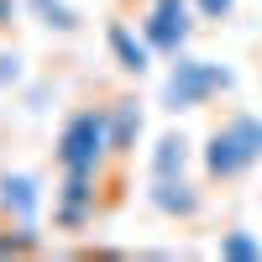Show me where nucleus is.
<instances>
[{
	"instance_id": "7",
	"label": "nucleus",
	"mask_w": 262,
	"mask_h": 262,
	"mask_svg": "<svg viewBox=\"0 0 262 262\" xmlns=\"http://www.w3.org/2000/svg\"><path fill=\"white\" fill-rule=\"evenodd\" d=\"M147 205L158 215H168V221H194V215L205 210V194H200V184H194L189 173H168V179L147 184Z\"/></svg>"
},
{
	"instance_id": "10",
	"label": "nucleus",
	"mask_w": 262,
	"mask_h": 262,
	"mask_svg": "<svg viewBox=\"0 0 262 262\" xmlns=\"http://www.w3.org/2000/svg\"><path fill=\"white\" fill-rule=\"evenodd\" d=\"M105 116H111V152L116 158H131L142 142V105L137 100H116L105 105Z\"/></svg>"
},
{
	"instance_id": "3",
	"label": "nucleus",
	"mask_w": 262,
	"mask_h": 262,
	"mask_svg": "<svg viewBox=\"0 0 262 262\" xmlns=\"http://www.w3.org/2000/svg\"><path fill=\"white\" fill-rule=\"evenodd\" d=\"M236 90V74L226 69V63L215 58H189L179 53L173 58V69L163 74V90H158V105L163 111H200V105H210L215 95H231Z\"/></svg>"
},
{
	"instance_id": "5",
	"label": "nucleus",
	"mask_w": 262,
	"mask_h": 262,
	"mask_svg": "<svg viewBox=\"0 0 262 262\" xmlns=\"http://www.w3.org/2000/svg\"><path fill=\"white\" fill-rule=\"evenodd\" d=\"M100 194H95V173H63V184L53 189V226L63 236H79L95 221Z\"/></svg>"
},
{
	"instance_id": "15",
	"label": "nucleus",
	"mask_w": 262,
	"mask_h": 262,
	"mask_svg": "<svg viewBox=\"0 0 262 262\" xmlns=\"http://www.w3.org/2000/svg\"><path fill=\"white\" fill-rule=\"evenodd\" d=\"M189 6H194V16H205V21H226L236 11V0H189Z\"/></svg>"
},
{
	"instance_id": "14",
	"label": "nucleus",
	"mask_w": 262,
	"mask_h": 262,
	"mask_svg": "<svg viewBox=\"0 0 262 262\" xmlns=\"http://www.w3.org/2000/svg\"><path fill=\"white\" fill-rule=\"evenodd\" d=\"M27 79V63H21L16 48H0V90H16V84Z\"/></svg>"
},
{
	"instance_id": "13",
	"label": "nucleus",
	"mask_w": 262,
	"mask_h": 262,
	"mask_svg": "<svg viewBox=\"0 0 262 262\" xmlns=\"http://www.w3.org/2000/svg\"><path fill=\"white\" fill-rule=\"evenodd\" d=\"M221 257L226 262H262V242L247 226H231V231H221Z\"/></svg>"
},
{
	"instance_id": "6",
	"label": "nucleus",
	"mask_w": 262,
	"mask_h": 262,
	"mask_svg": "<svg viewBox=\"0 0 262 262\" xmlns=\"http://www.w3.org/2000/svg\"><path fill=\"white\" fill-rule=\"evenodd\" d=\"M42 200H48L42 173H32V168H6L0 173V221H37Z\"/></svg>"
},
{
	"instance_id": "16",
	"label": "nucleus",
	"mask_w": 262,
	"mask_h": 262,
	"mask_svg": "<svg viewBox=\"0 0 262 262\" xmlns=\"http://www.w3.org/2000/svg\"><path fill=\"white\" fill-rule=\"evenodd\" d=\"M16 16H21V0H0V32H6Z\"/></svg>"
},
{
	"instance_id": "2",
	"label": "nucleus",
	"mask_w": 262,
	"mask_h": 262,
	"mask_svg": "<svg viewBox=\"0 0 262 262\" xmlns=\"http://www.w3.org/2000/svg\"><path fill=\"white\" fill-rule=\"evenodd\" d=\"M53 158L63 173H95L105 158H116L111 152V116H105V105H79V111L58 126V142H53Z\"/></svg>"
},
{
	"instance_id": "4",
	"label": "nucleus",
	"mask_w": 262,
	"mask_h": 262,
	"mask_svg": "<svg viewBox=\"0 0 262 262\" xmlns=\"http://www.w3.org/2000/svg\"><path fill=\"white\" fill-rule=\"evenodd\" d=\"M189 32H194V6H189V0H147L142 37L152 42L158 58H179L189 48Z\"/></svg>"
},
{
	"instance_id": "9",
	"label": "nucleus",
	"mask_w": 262,
	"mask_h": 262,
	"mask_svg": "<svg viewBox=\"0 0 262 262\" xmlns=\"http://www.w3.org/2000/svg\"><path fill=\"white\" fill-rule=\"evenodd\" d=\"M189 163H194V142L184 137V131H163V137L152 142V152H147V173H152V179L189 173Z\"/></svg>"
},
{
	"instance_id": "12",
	"label": "nucleus",
	"mask_w": 262,
	"mask_h": 262,
	"mask_svg": "<svg viewBox=\"0 0 262 262\" xmlns=\"http://www.w3.org/2000/svg\"><path fill=\"white\" fill-rule=\"evenodd\" d=\"M42 252V226L37 221H6L0 226V257H32Z\"/></svg>"
},
{
	"instance_id": "8",
	"label": "nucleus",
	"mask_w": 262,
	"mask_h": 262,
	"mask_svg": "<svg viewBox=\"0 0 262 262\" xmlns=\"http://www.w3.org/2000/svg\"><path fill=\"white\" fill-rule=\"evenodd\" d=\"M105 48H111V58H116L121 74H137V79L152 69V58H158V53H152V42H147L137 27H126V21H111V27H105Z\"/></svg>"
},
{
	"instance_id": "1",
	"label": "nucleus",
	"mask_w": 262,
	"mask_h": 262,
	"mask_svg": "<svg viewBox=\"0 0 262 262\" xmlns=\"http://www.w3.org/2000/svg\"><path fill=\"white\" fill-rule=\"evenodd\" d=\"M200 163H205V179H210V184H236V179H247V173L262 163V116L231 111V116L205 137Z\"/></svg>"
},
{
	"instance_id": "11",
	"label": "nucleus",
	"mask_w": 262,
	"mask_h": 262,
	"mask_svg": "<svg viewBox=\"0 0 262 262\" xmlns=\"http://www.w3.org/2000/svg\"><path fill=\"white\" fill-rule=\"evenodd\" d=\"M21 11H27L37 27H48V32H58V37H74L79 27H84V16L69 6V0H21Z\"/></svg>"
}]
</instances>
